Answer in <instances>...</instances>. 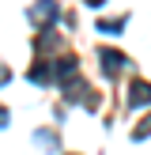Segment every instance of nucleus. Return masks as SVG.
<instances>
[{
	"mask_svg": "<svg viewBox=\"0 0 151 155\" xmlns=\"http://www.w3.org/2000/svg\"><path fill=\"white\" fill-rule=\"evenodd\" d=\"M53 15H57V4H53V0H38V4L30 8V19H34L38 27H45V23H49Z\"/></svg>",
	"mask_w": 151,
	"mask_h": 155,
	"instance_id": "1",
	"label": "nucleus"
},
{
	"mask_svg": "<svg viewBox=\"0 0 151 155\" xmlns=\"http://www.w3.org/2000/svg\"><path fill=\"white\" fill-rule=\"evenodd\" d=\"M8 125V110H0V129H4Z\"/></svg>",
	"mask_w": 151,
	"mask_h": 155,
	"instance_id": "5",
	"label": "nucleus"
},
{
	"mask_svg": "<svg viewBox=\"0 0 151 155\" xmlns=\"http://www.w3.org/2000/svg\"><path fill=\"white\" fill-rule=\"evenodd\" d=\"M132 102H140V106L147 102V87H143V83H140V87H132Z\"/></svg>",
	"mask_w": 151,
	"mask_h": 155,
	"instance_id": "3",
	"label": "nucleus"
},
{
	"mask_svg": "<svg viewBox=\"0 0 151 155\" xmlns=\"http://www.w3.org/2000/svg\"><path fill=\"white\" fill-rule=\"evenodd\" d=\"M87 4H102V0H87Z\"/></svg>",
	"mask_w": 151,
	"mask_h": 155,
	"instance_id": "6",
	"label": "nucleus"
},
{
	"mask_svg": "<svg viewBox=\"0 0 151 155\" xmlns=\"http://www.w3.org/2000/svg\"><path fill=\"white\" fill-rule=\"evenodd\" d=\"M102 68L106 72H117V68H125V57H121L117 49H106L102 53Z\"/></svg>",
	"mask_w": 151,
	"mask_h": 155,
	"instance_id": "2",
	"label": "nucleus"
},
{
	"mask_svg": "<svg viewBox=\"0 0 151 155\" xmlns=\"http://www.w3.org/2000/svg\"><path fill=\"white\" fill-rule=\"evenodd\" d=\"M8 80H11V72H8V68H0V87H4Z\"/></svg>",
	"mask_w": 151,
	"mask_h": 155,
	"instance_id": "4",
	"label": "nucleus"
}]
</instances>
